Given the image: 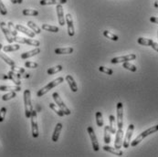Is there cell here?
I'll return each instance as SVG.
<instances>
[{
  "mask_svg": "<svg viewBox=\"0 0 158 157\" xmlns=\"http://www.w3.org/2000/svg\"><path fill=\"white\" fill-rule=\"evenodd\" d=\"M111 131H110V127L109 125L108 126H105L104 127V142L105 143H111Z\"/></svg>",
  "mask_w": 158,
  "mask_h": 157,
  "instance_id": "obj_27",
  "label": "cell"
},
{
  "mask_svg": "<svg viewBox=\"0 0 158 157\" xmlns=\"http://www.w3.org/2000/svg\"><path fill=\"white\" fill-rule=\"evenodd\" d=\"M61 70H62V66H61V65H58V66H55V67L53 68H49L47 70V73H48V75H53V74L58 73V72H60V71H61Z\"/></svg>",
  "mask_w": 158,
  "mask_h": 157,
  "instance_id": "obj_31",
  "label": "cell"
},
{
  "mask_svg": "<svg viewBox=\"0 0 158 157\" xmlns=\"http://www.w3.org/2000/svg\"><path fill=\"white\" fill-rule=\"evenodd\" d=\"M24 104H25V115L28 119L31 117L33 107L31 104V93L30 90H26L24 91Z\"/></svg>",
  "mask_w": 158,
  "mask_h": 157,
  "instance_id": "obj_1",
  "label": "cell"
},
{
  "mask_svg": "<svg viewBox=\"0 0 158 157\" xmlns=\"http://www.w3.org/2000/svg\"><path fill=\"white\" fill-rule=\"evenodd\" d=\"M67 3V0H40L41 6H47V5H64Z\"/></svg>",
  "mask_w": 158,
  "mask_h": 157,
  "instance_id": "obj_21",
  "label": "cell"
},
{
  "mask_svg": "<svg viewBox=\"0 0 158 157\" xmlns=\"http://www.w3.org/2000/svg\"><path fill=\"white\" fill-rule=\"evenodd\" d=\"M66 23H67V27H68V33L69 37H73L75 34L74 31V25H73V19H72V16L70 14H67L66 17Z\"/></svg>",
  "mask_w": 158,
  "mask_h": 157,
  "instance_id": "obj_14",
  "label": "cell"
},
{
  "mask_svg": "<svg viewBox=\"0 0 158 157\" xmlns=\"http://www.w3.org/2000/svg\"><path fill=\"white\" fill-rule=\"evenodd\" d=\"M57 15H58V20H59V24L60 26H64L65 22H66V19L64 17V12H63V6L61 4L57 5Z\"/></svg>",
  "mask_w": 158,
  "mask_h": 157,
  "instance_id": "obj_13",
  "label": "cell"
},
{
  "mask_svg": "<svg viewBox=\"0 0 158 157\" xmlns=\"http://www.w3.org/2000/svg\"><path fill=\"white\" fill-rule=\"evenodd\" d=\"M155 7L158 8V0H156V2H155Z\"/></svg>",
  "mask_w": 158,
  "mask_h": 157,
  "instance_id": "obj_45",
  "label": "cell"
},
{
  "mask_svg": "<svg viewBox=\"0 0 158 157\" xmlns=\"http://www.w3.org/2000/svg\"><path fill=\"white\" fill-rule=\"evenodd\" d=\"M156 132H158V124L157 125H156V126H153V127H150L149 129H147V130H145L144 132H143L141 134H139L137 137H136L135 139L131 143V146L132 147H135L136 145H138L145 137H147L148 135L152 134H155Z\"/></svg>",
  "mask_w": 158,
  "mask_h": 157,
  "instance_id": "obj_2",
  "label": "cell"
},
{
  "mask_svg": "<svg viewBox=\"0 0 158 157\" xmlns=\"http://www.w3.org/2000/svg\"><path fill=\"white\" fill-rule=\"evenodd\" d=\"M40 52V48L37 47L36 48H34V49H32V50H29V51H27V52H24V53H22V54H21V59H22V60H27V59H28V58H31V57H34V56L38 55Z\"/></svg>",
  "mask_w": 158,
  "mask_h": 157,
  "instance_id": "obj_17",
  "label": "cell"
},
{
  "mask_svg": "<svg viewBox=\"0 0 158 157\" xmlns=\"http://www.w3.org/2000/svg\"><path fill=\"white\" fill-rule=\"evenodd\" d=\"M49 108L53 111V112H55L60 117H63L65 114H64V112H62V110L57 105V104H54V103H49Z\"/></svg>",
  "mask_w": 158,
  "mask_h": 157,
  "instance_id": "obj_25",
  "label": "cell"
},
{
  "mask_svg": "<svg viewBox=\"0 0 158 157\" xmlns=\"http://www.w3.org/2000/svg\"><path fill=\"white\" fill-rule=\"evenodd\" d=\"M22 14L24 16H38L39 12L33 9H23Z\"/></svg>",
  "mask_w": 158,
  "mask_h": 157,
  "instance_id": "obj_37",
  "label": "cell"
},
{
  "mask_svg": "<svg viewBox=\"0 0 158 157\" xmlns=\"http://www.w3.org/2000/svg\"><path fill=\"white\" fill-rule=\"evenodd\" d=\"M115 134H116V136H115L114 146H115V148L120 149L123 146V130L118 128Z\"/></svg>",
  "mask_w": 158,
  "mask_h": 157,
  "instance_id": "obj_12",
  "label": "cell"
},
{
  "mask_svg": "<svg viewBox=\"0 0 158 157\" xmlns=\"http://www.w3.org/2000/svg\"><path fill=\"white\" fill-rule=\"evenodd\" d=\"M17 96V93H16V91H9L8 93H6V94H5V95H3L2 96V100L3 101H9V100H11V99H13V98H15Z\"/></svg>",
  "mask_w": 158,
  "mask_h": 157,
  "instance_id": "obj_35",
  "label": "cell"
},
{
  "mask_svg": "<svg viewBox=\"0 0 158 157\" xmlns=\"http://www.w3.org/2000/svg\"><path fill=\"white\" fill-rule=\"evenodd\" d=\"M16 28H17V30H18V31L22 32V33H24L25 35H27V36H28L29 38H32V39H33V38L35 37V35H36V33H35L34 31L29 30L28 28L25 27L24 26H22V25H19V24L16 25Z\"/></svg>",
  "mask_w": 158,
  "mask_h": 157,
  "instance_id": "obj_15",
  "label": "cell"
},
{
  "mask_svg": "<svg viewBox=\"0 0 158 157\" xmlns=\"http://www.w3.org/2000/svg\"><path fill=\"white\" fill-rule=\"evenodd\" d=\"M0 23H1V22H0Z\"/></svg>",
  "mask_w": 158,
  "mask_h": 157,
  "instance_id": "obj_50",
  "label": "cell"
},
{
  "mask_svg": "<svg viewBox=\"0 0 158 157\" xmlns=\"http://www.w3.org/2000/svg\"><path fill=\"white\" fill-rule=\"evenodd\" d=\"M150 47H152V48H154V49H155L156 51H157V52H158V44H157V43H156L155 41H153Z\"/></svg>",
  "mask_w": 158,
  "mask_h": 157,
  "instance_id": "obj_43",
  "label": "cell"
},
{
  "mask_svg": "<svg viewBox=\"0 0 158 157\" xmlns=\"http://www.w3.org/2000/svg\"><path fill=\"white\" fill-rule=\"evenodd\" d=\"M73 52V48H56L55 49V53L58 55H61V54H70Z\"/></svg>",
  "mask_w": 158,
  "mask_h": 157,
  "instance_id": "obj_24",
  "label": "cell"
},
{
  "mask_svg": "<svg viewBox=\"0 0 158 157\" xmlns=\"http://www.w3.org/2000/svg\"><path fill=\"white\" fill-rule=\"evenodd\" d=\"M109 122H110V125H109V127H110V131H111V133L112 134H116V123H117V122H116V119H115V117L113 116V115H110L109 116Z\"/></svg>",
  "mask_w": 158,
  "mask_h": 157,
  "instance_id": "obj_22",
  "label": "cell"
},
{
  "mask_svg": "<svg viewBox=\"0 0 158 157\" xmlns=\"http://www.w3.org/2000/svg\"><path fill=\"white\" fill-rule=\"evenodd\" d=\"M31 129H32V136L34 138H38L39 137V126H38V118H37V112L36 111H32L31 113Z\"/></svg>",
  "mask_w": 158,
  "mask_h": 157,
  "instance_id": "obj_6",
  "label": "cell"
},
{
  "mask_svg": "<svg viewBox=\"0 0 158 157\" xmlns=\"http://www.w3.org/2000/svg\"><path fill=\"white\" fill-rule=\"evenodd\" d=\"M63 81H64V78L59 77L58 79H56V80L52 81L51 82H49L48 84H47L45 87H43L41 90H39L38 93H37V96H38V97H42L43 95H45L46 93H48L51 89H53L54 87H56V86H58L59 84L62 83Z\"/></svg>",
  "mask_w": 158,
  "mask_h": 157,
  "instance_id": "obj_3",
  "label": "cell"
},
{
  "mask_svg": "<svg viewBox=\"0 0 158 157\" xmlns=\"http://www.w3.org/2000/svg\"><path fill=\"white\" fill-rule=\"evenodd\" d=\"M42 29H44L46 31H49V32H58L60 29L58 27H55V26H50L48 24H43L42 27H41Z\"/></svg>",
  "mask_w": 158,
  "mask_h": 157,
  "instance_id": "obj_28",
  "label": "cell"
},
{
  "mask_svg": "<svg viewBox=\"0 0 158 157\" xmlns=\"http://www.w3.org/2000/svg\"><path fill=\"white\" fill-rule=\"evenodd\" d=\"M96 117V123L99 127H102L103 126V118H102V114L101 112H97L95 114Z\"/></svg>",
  "mask_w": 158,
  "mask_h": 157,
  "instance_id": "obj_32",
  "label": "cell"
},
{
  "mask_svg": "<svg viewBox=\"0 0 158 157\" xmlns=\"http://www.w3.org/2000/svg\"><path fill=\"white\" fill-rule=\"evenodd\" d=\"M103 35H104V37H106L107 39H112L113 41H117V40L119 39L118 36L114 35L113 33L108 31V30H104V31H103Z\"/></svg>",
  "mask_w": 158,
  "mask_h": 157,
  "instance_id": "obj_34",
  "label": "cell"
},
{
  "mask_svg": "<svg viewBox=\"0 0 158 157\" xmlns=\"http://www.w3.org/2000/svg\"><path fill=\"white\" fill-rule=\"evenodd\" d=\"M6 113V108L2 107V108L0 109V122H2L5 120Z\"/></svg>",
  "mask_w": 158,
  "mask_h": 157,
  "instance_id": "obj_42",
  "label": "cell"
},
{
  "mask_svg": "<svg viewBox=\"0 0 158 157\" xmlns=\"http://www.w3.org/2000/svg\"><path fill=\"white\" fill-rule=\"evenodd\" d=\"M150 21L154 24H158V18L156 17H151L150 18Z\"/></svg>",
  "mask_w": 158,
  "mask_h": 157,
  "instance_id": "obj_44",
  "label": "cell"
},
{
  "mask_svg": "<svg viewBox=\"0 0 158 157\" xmlns=\"http://www.w3.org/2000/svg\"><path fill=\"white\" fill-rule=\"evenodd\" d=\"M0 28H1V30L3 31V33H4V35H5L6 40H7V42L10 43V44H11L12 42H14V36L11 34L10 30H9L8 27H6V24L5 22L0 23Z\"/></svg>",
  "mask_w": 158,
  "mask_h": 157,
  "instance_id": "obj_11",
  "label": "cell"
},
{
  "mask_svg": "<svg viewBox=\"0 0 158 157\" xmlns=\"http://www.w3.org/2000/svg\"><path fill=\"white\" fill-rule=\"evenodd\" d=\"M8 76V79H10L16 85H19L20 86V84H21V81H20V75L19 74H18L17 72H15V71H13V70H10L9 72H8V74H7Z\"/></svg>",
  "mask_w": 158,
  "mask_h": 157,
  "instance_id": "obj_16",
  "label": "cell"
},
{
  "mask_svg": "<svg viewBox=\"0 0 158 157\" xmlns=\"http://www.w3.org/2000/svg\"><path fill=\"white\" fill-rule=\"evenodd\" d=\"M135 54H129V55H126V56L113 58V60H111V62L113 64H117V63H121V62H126V61H129V60H135Z\"/></svg>",
  "mask_w": 158,
  "mask_h": 157,
  "instance_id": "obj_10",
  "label": "cell"
},
{
  "mask_svg": "<svg viewBox=\"0 0 158 157\" xmlns=\"http://www.w3.org/2000/svg\"><path fill=\"white\" fill-rule=\"evenodd\" d=\"M14 41L19 43V44H27L29 46H35V47H39L40 45V42L39 40L36 39H26V38H21V37H14Z\"/></svg>",
  "mask_w": 158,
  "mask_h": 157,
  "instance_id": "obj_7",
  "label": "cell"
},
{
  "mask_svg": "<svg viewBox=\"0 0 158 157\" xmlns=\"http://www.w3.org/2000/svg\"><path fill=\"white\" fill-rule=\"evenodd\" d=\"M88 134L90 135V140H91V143H92V148L95 152H98L99 149H100V145H99V143H98V140H97V136L95 134V132L94 130L92 129V127L89 126L88 129Z\"/></svg>",
  "mask_w": 158,
  "mask_h": 157,
  "instance_id": "obj_9",
  "label": "cell"
},
{
  "mask_svg": "<svg viewBox=\"0 0 158 157\" xmlns=\"http://www.w3.org/2000/svg\"><path fill=\"white\" fill-rule=\"evenodd\" d=\"M7 27H8V29L10 30L11 34H12L14 37H17V35H18V30H17V28H16V26H14V24L12 22H8L7 23Z\"/></svg>",
  "mask_w": 158,
  "mask_h": 157,
  "instance_id": "obj_38",
  "label": "cell"
},
{
  "mask_svg": "<svg viewBox=\"0 0 158 157\" xmlns=\"http://www.w3.org/2000/svg\"><path fill=\"white\" fill-rule=\"evenodd\" d=\"M25 67L26 68H36L39 67V64L36 62H31V61H27L25 63Z\"/></svg>",
  "mask_w": 158,
  "mask_h": 157,
  "instance_id": "obj_41",
  "label": "cell"
},
{
  "mask_svg": "<svg viewBox=\"0 0 158 157\" xmlns=\"http://www.w3.org/2000/svg\"><path fill=\"white\" fill-rule=\"evenodd\" d=\"M116 110H117V118H116L117 127L119 129H123V104L122 102H118L116 106Z\"/></svg>",
  "mask_w": 158,
  "mask_h": 157,
  "instance_id": "obj_5",
  "label": "cell"
},
{
  "mask_svg": "<svg viewBox=\"0 0 158 157\" xmlns=\"http://www.w3.org/2000/svg\"><path fill=\"white\" fill-rule=\"evenodd\" d=\"M27 26H28V27H30L31 30L34 31L36 34H40L41 29H40L35 23L33 22V21H27Z\"/></svg>",
  "mask_w": 158,
  "mask_h": 157,
  "instance_id": "obj_30",
  "label": "cell"
},
{
  "mask_svg": "<svg viewBox=\"0 0 158 157\" xmlns=\"http://www.w3.org/2000/svg\"><path fill=\"white\" fill-rule=\"evenodd\" d=\"M99 70H100L101 72L106 73V74H108V75H113V69H111V68H109L103 67V66H101V67L99 68Z\"/></svg>",
  "mask_w": 158,
  "mask_h": 157,
  "instance_id": "obj_39",
  "label": "cell"
},
{
  "mask_svg": "<svg viewBox=\"0 0 158 157\" xmlns=\"http://www.w3.org/2000/svg\"><path fill=\"white\" fill-rule=\"evenodd\" d=\"M19 48H20V46L19 45V44H14V45L10 44V45H7V46H5V47H3V50H4V52H11V51H16V50H19Z\"/></svg>",
  "mask_w": 158,
  "mask_h": 157,
  "instance_id": "obj_26",
  "label": "cell"
},
{
  "mask_svg": "<svg viewBox=\"0 0 158 157\" xmlns=\"http://www.w3.org/2000/svg\"><path fill=\"white\" fill-rule=\"evenodd\" d=\"M153 41H154V40H152V39H144V38H139V39H137V42H138L140 45L143 46H151Z\"/></svg>",
  "mask_w": 158,
  "mask_h": 157,
  "instance_id": "obj_33",
  "label": "cell"
},
{
  "mask_svg": "<svg viewBox=\"0 0 158 157\" xmlns=\"http://www.w3.org/2000/svg\"><path fill=\"white\" fill-rule=\"evenodd\" d=\"M62 130V124L60 122L57 123L56 127H55V130H54V133L52 134V141L54 143L58 142L59 138H60V132Z\"/></svg>",
  "mask_w": 158,
  "mask_h": 157,
  "instance_id": "obj_19",
  "label": "cell"
},
{
  "mask_svg": "<svg viewBox=\"0 0 158 157\" xmlns=\"http://www.w3.org/2000/svg\"><path fill=\"white\" fill-rule=\"evenodd\" d=\"M134 130H135V125L134 124H130L128 126V129L126 131V134L124 136V140H123V148H128L130 146V142H131V139H132V136L134 134Z\"/></svg>",
  "mask_w": 158,
  "mask_h": 157,
  "instance_id": "obj_8",
  "label": "cell"
},
{
  "mask_svg": "<svg viewBox=\"0 0 158 157\" xmlns=\"http://www.w3.org/2000/svg\"><path fill=\"white\" fill-rule=\"evenodd\" d=\"M10 2H12L13 4H17L18 3V0H10Z\"/></svg>",
  "mask_w": 158,
  "mask_h": 157,
  "instance_id": "obj_46",
  "label": "cell"
},
{
  "mask_svg": "<svg viewBox=\"0 0 158 157\" xmlns=\"http://www.w3.org/2000/svg\"><path fill=\"white\" fill-rule=\"evenodd\" d=\"M0 13L2 16H6L7 14V10L6 6L4 5V3L2 2V0H0Z\"/></svg>",
  "mask_w": 158,
  "mask_h": 157,
  "instance_id": "obj_40",
  "label": "cell"
},
{
  "mask_svg": "<svg viewBox=\"0 0 158 157\" xmlns=\"http://www.w3.org/2000/svg\"><path fill=\"white\" fill-rule=\"evenodd\" d=\"M2 48H3V45H2V44H1V43H0V50H1V49H2Z\"/></svg>",
  "mask_w": 158,
  "mask_h": 157,
  "instance_id": "obj_48",
  "label": "cell"
},
{
  "mask_svg": "<svg viewBox=\"0 0 158 157\" xmlns=\"http://www.w3.org/2000/svg\"><path fill=\"white\" fill-rule=\"evenodd\" d=\"M157 34H158V31H157Z\"/></svg>",
  "mask_w": 158,
  "mask_h": 157,
  "instance_id": "obj_49",
  "label": "cell"
},
{
  "mask_svg": "<svg viewBox=\"0 0 158 157\" xmlns=\"http://www.w3.org/2000/svg\"><path fill=\"white\" fill-rule=\"evenodd\" d=\"M23 2V0H18V4H21Z\"/></svg>",
  "mask_w": 158,
  "mask_h": 157,
  "instance_id": "obj_47",
  "label": "cell"
},
{
  "mask_svg": "<svg viewBox=\"0 0 158 157\" xmlns=\"http://www.w3.org/2000/svg\"><path fill=\"white\" fill-rule=\"evenodd\" d=\"M0 90L1 91H20L21 87L19 85H16V86H0Z\"/></svg>",
  "mask_w": 158,
  "mask_h": 157,
  "instance_id": "obj_23",
  "label": "cell"
},
{
  "mask_svg": "<svg viewBox=\"0 0 158 157\" xmlns=\"http://www.w3.org/2000/svg\"><path fill=\"white\" fill-rule=\"evenodd\" d=\"M52 97H53V99H54L56 104L62 110V112H64L65 115H69V114L71 113L70 110L66 106V104L63 102V101L61 100V98L60 97V95H59L58 92H54V93L52 94Z\"/></svg>",
  "mask_w": 158,
  "mask_h": 157,
  "instance_id": "obj_4",
  "label": "cell"
},
{
  "mask_svg": "<svg viewBox=\"0 0 158 157\" xmlns=\"http://www.w3.org/2000/svg\"><path fill=\"white\" fill-rule=\"evenodd\" d=\"M65 80H66V81L68 82L70 90H72L73 92H76V91L78 90V87H77V84H76L74 79L72 78V76H71V75H67L66 78H65Z\"/></svg>",
  "mask_w": 158,
  "mask_h": 157,
  "instance_id": "obj_20",
  "label": "cell"
},
{
  "mask_svg": "<svg viewBox=\"0 0 158 157\" xmlns=\"http://www.w3.org/2000/svg\"><path fill=\"white\" fill-rule=\"evenodd\" d=\"M123 68H126V69H128V70H130L132 72H135L136 70H137V68L135 65L131 64L130 62H128V61L123 62Z\"/></svg>",
  "mask_w": 158,
  "mask_h": 157,
  "instance_id": "obj_36",
  "label": "cell"
},
{
  "mask_svg": "<svg viewBox=\"0 0 158 157\" xmlns=\"http://www.w3.org/2000/svg\"><path fill=\"white\" fill-rule=\"evenodd\" d=\"M0 59H2L6 64H8L9 66H15V62L13 60H11L9 57H7L5 53H0Z\"/></svg>",
  "mask_w": 158,
  "mask_h": 157,
  "instance_id": "obj_29",
  "label": "cell"
},
{
  "mask_svg": "<svg viewBox=\"0 0 158 157\" xmlns=\"http://www.w3.org/2000/svg\"><path fill=\"white\" fill-rule=\"evenodd\" d=\"M103 150L104 151H106V152H108V153H111V154H113L114 155H117V156H122L123 155V151H121L120 149H117V148H113V147H111V146H109V145H104L103 147Z\"/></svg>",
  "mask_w": 158,
  "mask_h": 157,
  "instance_id": "obj_18",
  "label": "cell"
}]
</instances>
